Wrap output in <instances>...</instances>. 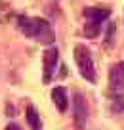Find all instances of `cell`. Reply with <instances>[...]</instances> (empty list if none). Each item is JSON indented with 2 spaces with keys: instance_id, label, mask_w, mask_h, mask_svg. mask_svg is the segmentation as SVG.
<instances>
[{
  "instance_id": "1",
  "label": "cell",
  "mask_w": 124,
  "mask_h": 130,
  "mask_svg": "<svg viewBox=\"0 0 124 130\" xmlns=\"http://www.w3.org/2000/svg\"><path fill=\"white\" fill-rule=\"evenodd\" d=\"M17 29L25 37L34 38L36 42L42 44H52L56 40V32L52 25L44 17H31V15H19L17 17Z\"/></svg>"
},
{
  "instance_id": "2",
  "label": "cell",
  "mask_w": 124,
  "mask_h": 130,
  "mask_svg": "<svg viewBox=\"0 0 124 130\" xmlns=\"http://www.w3.org/2000/svg\"><path fill=\"white\" fill-rule=\"evenodd\" d=\"M75 63H76V67H78L80 77L86 78L90 84H96V65H94V57H92V52H90L84 44L75 46Z\"/></svg>"
},
{
  "instance_id": "3",
  "label": "cell",
  "mask_w": 124,
  "mask_h": 130,
  "mask_svg": "<svg viewBox=\"0 0 124 130\" xmlns=\"http://www.w3.org/2000/svg\"><path fill=\"white\" fill-rule=\"evenodd\" d=\"M57 63H59V50L56 48V46H48L44 52V56H42V67H44V84H50L54 78V75H56V67Z\"/></svg>"
},
{
  "instance_id": "4",
  "label": "cell",
  "mask_w": 124,
  "mask_h": 130,
  "mask_svg": "<svg viewBox=\"0 0 124 130\" xmlns=\"http://www.w3.org/2000/svg\"><path fill=\"white\" fill-rule=\"evenodd\" d=\"M109 90L113 94H122L124 92V61H116L109 69Z\"/></svg>"
},
{
  "instance_id": "5",
  "label": "cell",
  "mask_w": 124,
  "mask_h": 130,
  "mask_svg": "<svg viewBox=\"0 0 124 130\" xmlns=\"http://www.w3.org/2000/svg\"><path fill=\"white\" fill-rule=\"evenodd\" d=\"M73 117H75V122L78 128H82L88 119V107H86V100L80 92L75 94V100H73Z\"/></svg>"
},
{
  "instance_id": "6",
  "label": "cell",
  "mask_w": 124,
  "mask_h": 130,
  "mask_svg": "<svg viewBox=\"0 0 124 130\" xmlns=\"http://www.w3.org/2000/svg\"><path fill=\"white\" fill-rule=\"evenodd\" d=\"M82 13H84L86 21H94V23H99V25H103L105 21L111 17V10L103 8V6H90V8H86Z\"/></svg>"
},
{
  "instance_id": "7",
  "label": "cell",
  "mask_w": 124,
  "mask_h": 130,
  "mask_svg": "<svg viewBox=\"0 0 124 130\" xmlns=\"http://www.w3.org/2000/svg\"><path fill=\"white\" fill-rule=\"evenodd\" d=\"M52 100L56 103V107L59 109V113H65L69 107V98H67V90L63 86H56L52 90Z\"/></svg>"
},
{
  "instance_id": "8",
  "label": "cell",
  "mask_w": 124,
  "mask_h": 130,
  "mask_svg": "<svg viewBox=\"0 0 124 130\" xmlns=\"http://www.w3.org/2000/svg\"><path fill=\"white\" fill-rule=\"evenodd\" d=\"M27 122L31 126V130H42V122H40V115L32 105L27 107Z\"/></svg>"
},
{
  "instance_id": "9",
  "label": "cell",
  "mask_w": 124,
  "mask_h": 130,
  "mask_svg": "<svg viewBox=\"0 0 124 130\" xmlns=\"http://www.w3.org/2000/svg\"><path fill=\"white\" fill-rule=\"evenodd\" d=\"M101 32V25L94 23V21H86L84 23V35L88 38H97V35Z\"/></svg>"
},
{
  "instance_id": "10",
  "label": "cell",
  "mask_w": 124,
  "mask_h": 130,
  "mask_svg": "<svg viewBox=\"0 0 124 130\" xmlns=\"http://www.w3.org/2000/svg\"><path fill=\"white\" fill-rule=\"evenodd\" d=\"M6 130H21V128H19L17 124H13V122H12V124H8V126H6Z\"/></svg>"
}]
</instances>
